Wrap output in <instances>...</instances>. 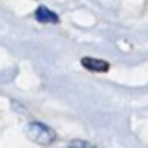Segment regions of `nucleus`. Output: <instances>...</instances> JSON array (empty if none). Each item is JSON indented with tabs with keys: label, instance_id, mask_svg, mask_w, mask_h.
I'll return each mask as SVG.
<instances>
[{
	"label": "nucleus",
	"instance_id": "nucleus-1",
	"mask_svg": "<svg viewBox=\"0 0 148 148\" xmlns=\"http://www.w3.org/2000/svg\"><path fill=\"white\" fill-rule=\"evenodd\" d=\"M26 135H28V139H32L38 145H51L56 139V133L41 122H30L26 126Z\"/></svg>",
	"mask_w": 148,
	"mask_h": 148
},
{
	"label": "nucleus",
	"instance_id": "nucleus-2",
	"mask_svg": "<svg viewBox=\"0 0 148 148\" xmlns=\"http://www.w3.org/2000/svg\"><path fill=\"white\" fill-rule=\"evenodd\" d=\"M36 21H40V23H51V25H56L58 23V15L54 13V11H51L47 6H40L36 10Z\"/></svg>",
	"mask_w": 148,
	"mask_h": 148
},
{
	"label": "nucleus",
	"instance_id": "nucleus-3",
	"mask_svg": "<svg viewBox=\"0 0 148 148\" xmlns=\"http://www.w3.org/2000/svg\"><path fill=\"white\" fill-rule=\"evenodd\" d=\"M81 64L90 71H109V62L98 60V58H83Z\"/></svg>",
	"mask_w": 148,
	"mask_h": 148
},
{
	"label": "nucleus",
	"instance_id": "nucleus-4",
	"mask_svg": "<svg viewBox=\"0 0 148 148\" xmlns=\"http://www.w3.org/2000/svg\"><path fill=\"white\" fill-rule=\"evenodd\" d=\"M68 148H90V145H88L86 141H75V143H71Z\"/></svg>",
	"mask_w": 148,
	"mask_h": 148
}]
</instances>
